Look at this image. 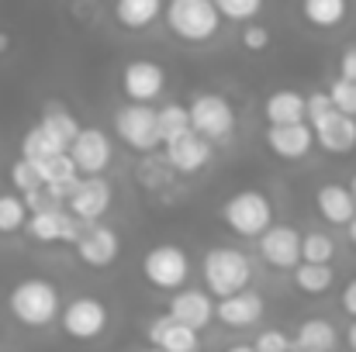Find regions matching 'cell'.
<instances>
[{"mask_svg":"<svg viewBox=\"0 0 356 352\" xmlns=\"http://www.w3.org/2000/svg\"><path fill=\"white\" fill-rule=\"evenodd\" d=\"M312 131H315V145L329 156H346L356 149V121L339 115V111H332L318 124H312Z\"/></svg>","mask_w":356,"mask_h":352,"instance_id":"cell-20","label":"cell"},{"mask_svg":"<svg viewBox=\"0 0 356 352\" xmlns=\"http://www.w3.org/2000/svg\"><path fill=\"white\" fill-rule=\"evenodd\" d=\"M339 308H343V311H346V315L356 321V276L346 283V287H343V294H339Z\"/></svg>","mask_w":356,"mask_h":352,"instance_id":"cell-40","label":"cell"},{"mask_svg":"<svg viewBox=\"0 0 356 352\" xmlns=\"http://www.w3.org/2000/svg\"><path fill=\"white\" fill-rule=\"evenodd\" d=\"M115 135L131 152L152 156L163 145L156 108H149V104H121L118 111H115Z\"/></svg>","mask_w":356,"mask_h":352,"instance_id":"cell-8","label":"cell"},{"mask_svg":"<svg viewBox=\"0 0 356 352\" xmlns=\"http://www.w3.org/2000/svg\"><path fill=\"white\" fill-rule=\"evenodd\" d=\"M339 342V332L329 318H305L294 332V349L298 352H332Z\"/></svg>","mask_w":356,"mask_h":352,"instance_id":"cell-24","label":"cell"},{"mask_svg":"<svg viewBox=\"0 0 356 352\" xmlns=\"http://www.w3.org/2000/svg\"><path fill=\"white\" fill-rule=\"evenodd\" d=\"M266 149L277 156V159H287V162H294V159H305L312 149H315V131H312V124L305 121V124H284V128H266Z\"/></svg>","mask_w":356,"mask_h":352,"instance_id":"cell-19","label":"cell"},{"mask_svg":"<svg viewBox=\"0 0 356 352\" xmlns=\"http://www.w3.org/2000/svg\"><path fill=\"white\" fill-rule=\"evenodd\" d=\"M315 208L322 215V221L336 225V228H350L356 218V201L346 183H322L315 190Z\"/></svg>","mask_w":356,"mask_h":352,"instance_id":"cell-21","label":"cell"},{"mask_svg":"<svg viewBox=\"0 0 356 352\" xmlns=\"http://www.w3.org/2000/svg\"><path fill=\"white\" fill-rule=\"evenodd\" d=\"M339 80L356 83V42L343 45V52H339Z\"/></svg>","mask_w":356,"mask_h":352,"instance_id":"cell-39","label":"cell"},{"mask_svg":"<svg viewBox=\"0 0 356 352\" xmlns=\"http://www.w3.org/2000/svg\"><path fill=\"white\" fill-rule=\"evenodd\" d=\"M225 352H256V349H252L249 342H236V346H229V349H225Z\"/></svg>","mask_w":356,"mask_h":352,"instance_id":"cell-43","label":"cell"},{"mask_svg":"<svg viewBox=\"0 0 356 352\" xmlns=\"http://www.w3.org/2000/svg\"><path fill=\"white\" fill-rule=\"evenodd\" d=\"M70 156H73V162H76V169H80L83 180L87 176H104V169L111 166L115 145H111V138H108L104 128L90 124V128H83L76 135V142L70 145Z\"/></svg>","mask_w":356,"mask_h":352,"instance_id":"cell-9","label":"cell"},{"mask_svg":"<svg viewBox=\"0 0 356 352\" xmlns=\"http://www.w3.org/2000/svg\"><path fill=\"white\" fill-rule=\"evenodd\" d=\"M222 221L238 238H259V235H266L277 225L273 221V201H270V194H263L256 187L236 190L222 204Z\"/></svg>","mask_w":356,"mask_h":352,"instance_id":"cell-4","label":"cell"},{"mask_svg":"<svg viewBox=\"0 0 356 352\" xmlns=\"http://www.w3.org/2000/svg\"><path fill=\"white\" fill-rule=\"evenodd\" d=\"M201 280H204V290L218 301L232 297L249 290L252 283V259L242 252V249H208L204 259H201Z\"/></svg>","mask_w":356,"mask_h":352,"instance_id":"cell-2","label":"cell"},{"mask_svg":"<svg viewBox=\"0 0 356 352\" xmlns=\"http://www.w3.org/2000/svg\"><path fill=\"white\" fill-rule=\"evenodd\" d=\"M332 111H336V108H332L329 90H315V94H308V124H318L322 117H329Z\"/></svg>","mask_w":356,"mask_h":352,"instance_id":"cell-38","label":"cell"},{"mask_svg":"<svg viewBox=\"0 0 356 352\" xmlns=\"http://www.w3.org/2000/svg\"><path fill=\"white\" fill-rule=\"evenodd\" d=\"M28 204L17 194H0V235H17L28 228Z\"/></svg>","mask_w":356,"mask_h":352,"instance_id":"cell-31","label":"cell"},{"mask_svg":"<svg viewBox=\"0 0 356 352\" xmlns=\"http://www.w3.org/2000/svg\"><path fill=\"white\" fill-rule=\"evenodd\" d=\"M163 21H166L170 35L187 45H204L222 31V14H218V3H211V0H173L166 7Z\"/></svg>","mask_w":356,"mask_h":352,"instance_id":"cell-3","label":"cell"},{"mask_svg":"<svg viewBox=\"0 0 356 352\" xmlns=\"http://www.w3.org/2000/svg\"><path fill=\"white\" fill-rule=\"evenodd\" d=\"M7 311L17 325L24 328H49L59 321L63 315V297H59V287L52 280H42V276H24L10 287L7 294Z\"/></svg>","mask_w":356,"mask_h":352,"instance_id":"cell-1","label":"cell"},{"mask_svg":"<svg viewBox=\"0 0 356 352\" xmlns=\"http://www.w3.org/2000/svg\"><path fill=\"white\" fill-rule=\"evenodd\" d=\"M266 128H284V124H305L308 121V97L298 90H273L263 101Z\"/></svg>","mask_w":356,"mask_h":352,"instance_id":"cell-22","label":"cell"},{"mask_svg":"<svg viewBox=\"0 0 356 352\" xmlns=\"http://www.w3.org/2000/svg\"><path fill=\"white\" fill-rule=\"evenodd\" d=\"M166 87V69L152 59H131L121 69V94L128 104H152Z\"/></svg>","mask_w":356,"mask_h":352,"instance_id":"cell-10","label":"cell"},{"mask_svg":"<svg viewBox=\"0 0 356 352\" xmlns=\"http://www.w3.org/2000/svg\"><path fill=\"white\" fill-rule=\"evenodd\" d=\"M301 17L312 28H339L350 17V3L346 0H305L301 3Z\"/></svg>","mask_w":356,"mask_h":352,"instance_id":"cell-26","label":"cell"},{"mask_svg":"<svg viewBox=\"0 0 356 352\" xmlns=\"http://www.w3.org/2000/svg\"><path fill=\"white\" fill-rule=\"evenodd\" d=\"M346 346L356 352V321H350V328H346Z\"/></svg>","mask_w":356,"mask_h":352,"instance_id":"cell-41","label":"cell"},{"mask_svg":"<svg viewBox=\"0 0 356 352\" xmlns=\"http://www.w3.org/2000/svg\"><path fill=\"white\" fill-rule=\"evenodd\" d=\"M329 97H332V108H336L339 115H346L356 121V83L336 76V80L329 83Z\"/></svg>","mask_w":356,"mask_h":352,"instance_id":"cell-35","label":"cell"},{"mask_svg":"<svg viewBox=\"0 0 356 352\" xmlns=\"http://www.w3.org/2000/svg\"><path fill=\"white\" fill-rule=\"evenodd\" d=\"M211 156H215V145L211 142H204L201 135H184V138H177V142H170L166 149H163V159H166V166L173 169V173H180V176H194V173H201L208 162H211Z\"/></svg>","mask_w":356,"mask_h":352,"instance_id":"cell-16","label":"cell"},{"mask_svg":"<svg viewBox=\"0 0 356 352\" xmlns=\"http://www.w3.org/2000/svg\"><path fill=\"white\" fill-rule=\"evenodd\" d=\"M215 297L208 294V290H201V287H184L180 294H173L170 297V318H177L180 325H187L191 332H201V328H208L211 321H215Z\"/></svg>","mask_w":356,"mask_h":352,"instance_id":"cell-15","label":"cell"},{"mask_svg":"<svg viewBox=\"0 0 356 352\" xmlns=\"http://www.w3.org/2000/svg\"><path fill=\"white\" fill-rule=\"evenodd\" d=\"M80 262L90 269H108L115 259L121 255V235L111 225H87L80 242L73 245Z\"/></svg>","mask_w":356,"mask_h":352,"instance_id":"cell-14","label":"cell"},{"mask_svg":"<svg viewBox=\"0 0 356 352\" xmlns=\"http://www.w3.org/2000/svg\"><path fill=\"white\" fill-rule=\"evenodd\" d=\"M142 280L152 287V290H163V294H180L191 280V255L184 245L177 242H159L152 245L145 255H142Z\"/></svg>","mask_w":356,"mask_h":352,"instance_id":"cell-5","label":"cell"},{"mask_svg":"<svg viewBox=\"0 0 356 352\" xmlns=\"http://www.w3.org/2000/svg\"><path fill=\"white\" fill-rule=\"evenodd\" d=\"M187 111H191V131L201 135V138L211 142V145H215V142H229V138L236 135L238 115L225 94L201 90V94L191 97Z\"/></svg>","mask_w":356,"mask_h":352,"instance_id":"cell-6","label":"cell"},{"mask_svg":"<svg viewBox=\"0 0 356 352\" xmlns=\"http://www.w3.org/2000/svg\"><path fill=\"white\" fill-rule=\"evenodd\" d=\"M10 183H14V190H17V194H24V201L45 190V183H42L38 169H35L28 159H21V156L10 162Z\"/></svg>","mask_w":356,"mask_h":352,"instance_id":"cell-33","label":"cell"},{"mask_svg":"<svg viewBox=\"0 0 356 352\" xmlns=\"http://www.w3.org/2000/svg\"><path fill=\"white\" fill-rule=\"evenodd\" d=\"M332 259H336V238L329 232H305L301 235V262L332 266Z\"/></svg>","mask_w":356,"mask_h":352,"instance_id":"cell-30","label":"cell"},{"mask_svg":"<svg viewBox=\"0 0 356 352\" xmlns=\"http://www.w3.org/2000/svg\"><path fill=\"white\" fill-rule=\"evenodd\" d=\"M108 325H111V311L94 294H80V297H73V301L63 304L59 328L73 342H97L108 332Z\"/></svg>","mask_w":356,"mask_h":352,"instance_id":"cell-7","label":"cell"},{"mask_svg":"<svg viewBox=\"0 0 356 352\" xmlns=\"http://www.w3.org/2000/svg\"><path fill=\"white\" fill-rule=\"evenodd\" d=\"M252 349L256 352H294V339L287 332H280V328H266V332L256 335Z\"/></svg>","mask_w":356,"mask_h":352,"instance_id":"cell-36","label":"cell"},{"mask_svg":"<svg viewBox=\"0 0 356 352\" xmlns=\"http://www.w3.org/2000/svg\"><path fill=\"white\" fill-rule=\"evenodd\" d=\"M256 252L270 269H298L301 266V232L294 225H273L256 238Z\"/></svg>","mask_w":356,"mask_h":352,"instance_id":"cell-11","label":"cell"},{"mask_svg":"<svg viewBox=\"0 0 356 352\" xmlns=\"http://www.w3.org/2000/svg\"><path fill=\"white\" fill-rule=\"evenodd\" d=\"M24 232L31 235L35 242H45V245H52V242L76 245L80 235H83V225H80L66 208L49 204V208H42V211H35V215L28 218V228H24Z\"/></svg>","mask_w":356,"mask_h":352,"instance_id":"cell-12","label":"cell"},{"mask_svg":"<svg viewBox=\"0 0 356 352\" xmlns=\"http://www.w3.org/2000/svg\"><path fill=\"white\" fill-rule=\"evenodd\" d=\"M111 201H115V190L104 176H87L76 190V197L70 201V215L87 228V225H101V218L111 211Z\"/></svg>","mask_w":356,"mask_h":352,"instance_id":"cell-13","label":"cell"},{"mask_svg":"<svg viewBox=\"0 0 356 352\" xmlns=\"http://www.w3.org/2000/svg\"><path fill=\"white\" fill-rule=\"evenodd\" d=\"M238 42H242V49H249L252 56L256 52H266L270 49V42H273V35H270V28H263V24H245L242 28V35H238Z\"/></svg>","mask_w":356,"mask_h":352,"instance_id":"cell-37","label":"cell"},{"mask_svg":"<svg viewBox=\"0 0 356 352\" xmlns=\"http://www.w3.org/2000/svg\"><path fill=\"white\" fill-rule=\"evenodd\" d=\"M291 280H294V287H298L301 294H308V297H322V294L332 290V283H336V269H332V266H312V262H301V266L291 273Z\"/></svg>","mask_w":356,"mask_h":352,"instance_id":"cell-28","label":"cell"},{"mask_svg":"<svg viewBox=\"0 0 356 352\" xmlns=\"http://www.w3.org/2000/svg\"><path fill=\"white\" fill-rule=\"evenodd\" d=\"M263 315H266V301H263V294L252 290V287L242 290V294L225 297V301H218V308H215V318H218L225 328H252V325L263 321Z\"/></svg>","mask_w":356,"mask_h":352,"instance_id":"cell-17","label":"cell"},{"mask_svg":"<svg viewBox=\"0 0 356 352\" xmlns=\"http://www.w3.org/2000/svg\"><path fill=\"white\" fill-rule=\"evenodd\" d=\"M346 235H350V242H353V245H356V218H353V221H350V228H346Z\"/></svg>","mask_w":356,"mask_h":352,"instance_id":"cell-44","label":"cell"},{"mask_svg":"<svg viewBox=\"0 0 356 352\" xmlns=\"http://www.w3.org/2000/svg\"><path fill=\"white\" fill-rule=\"evenodd\" d=\"M263 3L259 0H218V14L222 21H236V24H252L259 17Z\"/></svg>","mask_w":356,"mask_h":352,"instance_id":"cell-34","label":"cell"},{"mask_svg":"<svg viewBox=\"0 0 356 352\" xmlns=\"http://www.w3.org/2000/svg\"><path fill=\"white\" fill-rule=\"evenodd\" d=\"M145 339H149V349H159V352H197L201 349L197 332H191L187 325H180L170 315L152 318L145 325Z\"/></svg>","mask_w":356,"mask_h":352,"instance_id":"cell-18","label":"cell"},{"mask_svg":"<svg viewBox=\"0 0 356 352\" xmlns=\"http://www.w3.org/2000/svg\"><path fill=\"white\" fill-rule=\"evenodd\" d=\"M350 194H353V201H356V173H353V180H350Z\"/></svg>","mask_w":356,"mask_h":352,"instance_id":"cell-45","label":"cell"},{"mask_svg":"<svg viewBox=\"0 0 356 352\" xmlns=\"http://www.w3.org/2000/svg\"><path fill=\"white\" fill-rule=\"evenodd\" d=\"M38 128L59 145V149H66L70 152V145L76 142V135L83 131L80 128V121L73 117V111L66 108V104H56V101H49L45 108H42V121H38Z\"/></svg>","mask_w":356,"mask_h":352,"instance_id":"cell-23","label":"cell"},{"mask_svg":"<svg viewBox=\"0 0 356 352\" xmlns=\"http://www.w3.org/2000/svg\"><path fill=\"white\" fill-rule=\"evenodd\" d=\"M59 152H66V149H59V145H56L38 124L28 128V131L21 135V159H28V162H42V159L59 156Z\"/></svg>","mask_w":356,"mask_h":352,"instance_id":"cell-32","label":"cell"},{"mask_svg":"<svg viewBox=\"0 0 356 352\" xmlns=\"http://www.w3.org/2000/svg\"><path fill=\"white\" fill-rule=\"evenodd\" d=\"M31 166L38 169V176H42L45 190H49V187H63V183H73V180H83L70 152L49 156V159H42V162H31Z\"/></svg>","mask_w":356,"mask_h":352,"instance_id":"cell-29","label":"cell"},{"mask_svg":"<svg viewBox=\"0 0 356 352\" xmlns=\"http://www.w3.org/2000/svg\"><path fill=\"white\" fill-rule=\"evenodd\" d=\"M142 352H159V349H142Z\"/></svg>","mask_w":356,"mask_h":352,"instance_id":"cell-46","label":"cell"},{"mask_svg":"<svg viewBox=\"0 0 356 352\" xmlns=\"http://www.w3.org/2000/svg\"><path fill=\"white\" fill-rule=\"evenodd\" d=\"M294 352H298V349H294Z\"/></svg>","mask_w":356,"mask_h":352,"instance_id":"cell-47","label":"cell"},{"mask_svg":"<svg viewBox=\"0 0 356 352\" xmlns=\"http://www.w3.org/2000/svg\"><path fill=\"white\" fill-rule=\"evenodd\" d=\"M156 121H159V138H163V149L184 135H191V111L187 104L180 101H170L163 108H156Z\"/></svg>","mask_w":356,"mask_h":352,"instance_id":"cell-27","label":"cell"},{"mask_svg":"<svg viewBox=\"0 0 356 352\" xmlns=\"http://www.w3.org/2000/svg\"><path fill=\"white\" fill-rule=\"evenodd\" d=\"M7 49H10V35L0 31V56H7Z\"/></svg>","mask_w":356,"mask_h":352,"instance_id":"cell-42","label":"cell"},{"mask_svg":"<svg viewBox=\"0 0 356 352\" xmlns=\"http://www.w3.org/2000/svg\"><path fill=\"white\" fill-rule=\"evenodd\" d=\"M111 14H115V21H118L121 28L138 31V28H149V24H152L156 17H163L166 10H163L159 0H118Z\"/></svg>","mask_w":356,"mask_h":352,"instance_id":"cell-25","label":"cell"}]
</instances>
